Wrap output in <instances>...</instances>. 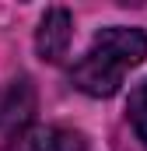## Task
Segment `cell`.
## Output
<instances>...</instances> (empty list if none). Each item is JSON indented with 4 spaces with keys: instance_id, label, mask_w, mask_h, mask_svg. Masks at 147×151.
<instances>
[{
    "instance_id": "cell-5",
    "label": "cell",
    "mask_w": 147,
    "mask_h": 151,
    "mask_svg": "<svg viewBox=\"0 0 147 151\" xmlns=\"http://www.w3.org/2000/svg\"><path fill=\"white\" fill-rule=\"evenodd\" d=\"M49 151H88V144H84V137L77 134V130H53V148Z\"/></svg>"
},
{
    "instance_id": "cell-1",
    "label": "cell",
    "mask_w": 147,
    "mask_h": 151,
    "mask_svg": "<svg viewBox=\"0 0 147 151\" xmlns=\"http://www.w3.org/2000/svg\"><path fill=\"white\" fill-rule=\"evenodd\" d=\"M147 60V32L112 25L91 39L88 53L70 67V84L91 99H109L119 91L123 77Z\"/></svg>"
},
{
    "instance_id": "cell-3",
    "label": "cell",
    "mask_w": 147,
    "mask_h": 151,
    "mask_svg": "<svg viewBox=\"0 0 147 151\" xmlns=\"http://www.w3.org/2000/svg\"><path fill=\"white\" fill-rule=\"evenodd\" d=\"M32 84L21 77V81H14L11 84V91H7V99L0 102V119L4 123H11V127H18V130H25L28 127V113H32Z\"/></svg>"
},
{
    "instance_id": "cell-2",
    "label": "cell",
    "mask_w": 147,
    "mask_h": 151,
    "mask_svg": "<svg viewBox=\"0 0 147 151\" xmlns=\"http://www.w3.org/2000/svg\"><path fill=\"white\" fill-rule=\"evenodd\" d=\"M70 39H74V18L67 7H49L39 21V32H35V49L46 63H60L70 49Z\"/></svg>"
},
{
    "instance_id": "cell-4",
    "label": "cell",
    "mask_w": 147,
    "mask_h": 151,
    "mask_svg": "<svg viewBox=\"0 0 147 151\" xmlns=\"http://www.w3.org/2000/svg\"><path fill=\"white\" fill-rule=\"evenodd\" d=\"M126 116H130V123H133V130H137V137L147 144V77L130 91V102H126Z\"/></svg>"
}]
</instances>
